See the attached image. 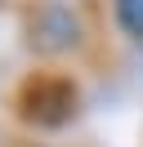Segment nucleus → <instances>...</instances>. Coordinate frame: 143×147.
<instances>
[{"mask_svg": "<svg viewBox=\"0 0 143 147\" xmlns=\"http://www.w3.org/2000/svg\"><path fill=\"white\" fill-rule=\"evenodd\" d=\"M22 36L40 63H67L85 49V22L67 0H31L22 9Z\"/></svg>", "mask_w": 143, "mask_h": 147, "instance_id": "obj_2", "label": "nucleus"}, {"mask_svg": "<svg viewBox=\"0 0 143 147\" xmlns=\"http://www.w3.org/2000/svg\"><path fill=\"white\" fill-rule=\"evenodd\" d=\"M112 22L130 45H143V0H112Z\"/></svg>", "mask_w": 143, "mask_h": 147, "instance_id": "obj_3", "label": "nucleus"}, {"mask_svg": "<svg viewBox=\"0 0 143 147\" xmlns=\"http://www.w3.org/2000/svg\"><path fill=\"white\" fill-rule=\"evenodd\" d=\"M9 116L27 134H63L85 107L80 76L63 63H36L9 85Z\"/></svg>", "mask_w": 143, "mask_h": 147, "instance_id": "obj_1", "label": "nucleus"}]
</instances>
